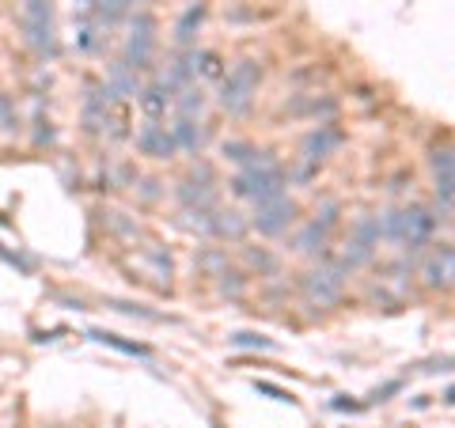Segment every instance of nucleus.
Returning a JSON list of instances; mask_svg holds the SVG:
<instances>
[{"label": "nucleus", "mask_w": 455, "mask_h": 428, "mask_svg": "<svg viewBox=\"0 0 455 428\" xmlns=\"http://www.w3.org/2000/svg\"><path fill=\"white\" fill-rule=\"evenodd\" d=\"M433 175H436V197L444 205H455V148L433 152Z\"/></svg>", "instance_id": "423d86ee"}, {"label": "nucleus", "mask_w": 455, "mask_h": 428, "mask_svg": "<svg viewBox=\"0 0 455 428\" xmlns=\"http://www.w3.org/2000/svg\"><path fill=\"white\" fill-rule=\"evenodd\" d=\"M341 269H319V273H307L304 277V292L307 299H319V304H334L341 296Z\"/></svg>", "instance_id": "0eeeda50"}, {"label": "nucleus", "mask_w": 455, "mask_h": 428, "mask_svg": "<svg viewBox=\"0 0 455 428\" xmlns=\"http://www.w3.org/2000/svg\"><path fill=\"white\" fill-rule=\"evenodd\" d=\"M182 114H194V110H202V91H187V99H182Z\"/></svg>", "instance_id": "dca6fc26"}, {"label": "nucleus", "mask_w": 455, "mask_h": 428, "mask_svg": "<svg viewBox=\"0 0 455 428\" xmlns=\"http://www.w3.org/2000/svg\"><path fill=\"white\" fill-rule=\"evenodd\" d=\"M254 88H259V65L243 61V65H235L232 73H228L224 91H220V103H224L228 110H243V107L251 103Z\"/></svg>", "instance_id": "20e7f679"}, {"label": "nucleus", "mask_w": 455, "mask_h": 428, "mask_svg": "<svg viewBox=\"0 0 455 428\" xmlns=\"http://www.w3.org/2000/svg\"><path fill=\"white\" fill-rule=\"evenodd\" d=\"M148 57H152V16H137L130 53H125V68H148Z\"/></svg>", "instance_id": "1a4fd4ad"}, {"label": "nucleus", "mask_w": 455, "mask_h": 428, "mask_svg": "<svg viewBox=\"0 0 455 428\" xmlns=\"http://www.w3.org/2000/svg\"><path fill=\"white\" fill-rule=\"evenodd\" d=\"M232 341H235V345H259V349H274V341H266V337H254V334H235Z\"/></svg>", "instance_id": "2eb2a0df"}, {"label": "nucleus", "mask_w": 455, "mask_h": 428, "mask_svg": "<svg viewBox=\"0 0 455 428\" xmlns=\"http://www.w3.org/2000/svg\"><path fill=\"white\" fill-rule=\"evenodd\" d=\"M379 232L387 239H395V242H403V247H410V250H418L433 239L436 217L429 209H403V212H391V217L379 224Z\"/></svg>", "instance_id": "f257e3e1"}, {"label": "nucleus", "mask_w": 455, "mask_h": 428, "mask_svg": "<svg viewBox=\"0 0 455 428\" xmlns=\"http://www.w3.org/2000/svg\"><path fill=\"white\" fill-rule=\"evenodd\" d=\"M202 16H205V8H190L187 16H182V23H179V38L187 42L190 38V31H194V23H202Z\"/></svg>", "instance_id": "4468645a"}, {"label": "nucleus", "mask_w": 455, "mask_h": 428, "mask_svg": "<svg viewBox=\"0 0 455 428\" xmlns=\"http://www.w3.org/2000/svg\"><path fill=\"white\" fill-rule=\"evenodd\" d=\"M425 284L429 289H451L455 284V247H440L429 262H425Z\"/></svg>", "instance_id": "6e6552de"}, {"label": "nucleus", "mask_w": 455, "mask_h": 428, "mask_svg": "<svg viewBox=\"0 0 455 428\" xmlns=\"http://www.w3.org/2000/svg\"><path fill=\"white\" fill-rule=\"evenodd\" d=\"M20 23H23V38L27 46L42 57L57 53V38H53V4L50 0H20Z\"/></svg>", "instance_id": "f03ea898"}, {"label": "nucleus", "mask_w": 455, "mask_h": 428, "mask_svg": "<svg viewBox=\"0 0 455 428\" xmlns=\"http://www.w3.org/2000/svg\"><path fill=\"white\" fill-rule=\"evenodd\" d=\"M338 140H341V137H338L334 130H319V133H311V137H307V160H323V155L331 152V148L338 145Z\"/></svg>", "instance_id": "f8f14e48"}, {"label": "nucleus", "mask_w": 455, "mask_h": 428, "mask_svg": "<svg viewBox=\"0 0 455 428\" xmlns=\"http://www.w3.org/2000/svg\"><path fill=\"white\" fill-rule=\"evenodd\" d=\"M448 402H455V387H451V391H448Z\"/></svg>", "instance_id": "f3484780"}, {"label": "nucleus", "mask_w": 455, "mask_h": 428, "mask_svg": "<svg viewBox=\"0 0 455 428\" xmlns=\"http://www.w3.org/2000/svg\"><path fill=\"white\" fill-rule=\"evenodd\" d=\"M281 186H284V175L277 170L274 160H266V155H259L254 163H247V170L235 178V194L251 197L254 205L262 202H274V197H281Z\"/></svg>", "instance_id": "7ed1b4c3"}, {"label": "nucleus", "mask_w": 455, "mask_h": 428, "mask_svg": "<svg viewBox=\"0 0 455 428\" xmlns=\"http://www.w3.org/2000/svg\"><path fill=\"white\" fill-rule=\"evenodd\" d=\"M92 337H95V341H103V345H114V349L130 353V356H148V349H145V345H133V341H122L118 334H103V330H95Z\"/></svg>", "instance_id": "ddd939ff"}, {"label": "nucleus", "mask_w": 455, "mask_h": 428, "mask_svg": "<svg viewBox=\"0 0 455 428\" xmlns=\"http://www.w3.org/2000/svg\"><path fill=\"white\" fill-rule=\"evenodd\" d=\"M292 220H296V205H292V202H284V194L274 197V202H262V205H259V217H254L259 232H266V235L284 232V227H289Z\"/></svg>", "instance_id": "39448f33"}, {"label": "nucleus", "mask_w": 455, "mask_h": 428, "mask_svg": "<svg viewBox=\"0 0 455 428\" xmlns=\"http://www.w3.org/2000/svg\"><path fill=\"white\" fill-rule=\"evenodd\" d=\"M137 148L145 155H156V160H167V155H175L179 140H175V133H167L164 125H145V130L137 133Z\"/></svg>", "instance_id": "9d476101"}, {"label": "nucleus", "mask_w": 455, "mask_h": 428, "mask_svg": "<svg viewBox=\"0 0 455 428\" xmlns=\"http://www.w3.org/2000/svg\"><path fill=\"white\" fill-rule=\"evenodd\" d=\"M171 91H175V88L164 80V83H156V88H148L145 95H140V107H145L148 118H160V114L171 107Z\"/></svg>", "instance_id": "9b49d317"}]
</instances>
